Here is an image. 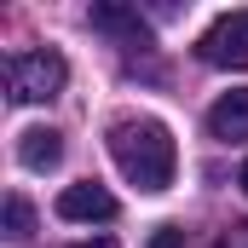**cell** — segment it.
I'll use <instances>...</instances> for the list:
<instances>
[{"label":"cell","instance_id":"cell-3","mask_svg":"<svg viewBox=\"0 0 248 248\" xmlns=\"http://www.w3.org/2000/svg\"><path fill=\"white\" fill-rule=\"evenodd\" d=\"M202 63L214 69H248V12H225L214 17V29L202 35Z\"/></svg>","mask_w":248,"mask_h":248},{"label":"cell","instance_id":"cell-10","mask_svg":"<svg viewBox=\"0 0 248 248\" xmlns=\"http://www.w3.org/2000/svg\"><path fill=\"white\" fill-rule=\"evenodd\" d=\"M75 248H116V243H110V237H98V243H75Z\"/></svg>","mask_w":248,"mask_h":248},{"label":"cell","instance_id":"cell-6","mask_svg":"<svg viewBox=\"0 0 248 248\" xmlns=\"http://www.w3.org/2000/svg\"><path fill=\"white\" fill-rule=\"evenodd\" d=\"M17 162H23L29 173H52L63 162V133L58 127H23V133H17Z\"/></svg>","mask_w":248,"mask_h":248},{"label":"cell","instance_id":"cell-7","mask_svg":"<svg viewBox=\"0 0 248 248\" xmlns=\"http://www.w3.org/2000/svg\"><path fill=\"white\" fill-rule=\"evenodd\" d=\"M208 127H214V139L243 144V139H248V87L219 93V98H214V110H208Z\"/></svg>","mask_w":248,"mask_h":248},{"label":"cell","instance_id":"cell-2","mask_svg":"<svg viewBox=\"0 0 248 248\" xmlns=\"http://www.w3.org/2000/svg\"><path fill=\"white\" fill-rule=\"evenodd\" d=\"M63 81H69V63H63V52H52V46H35V52H12V58H6V93H12L17 104H46V98H58Z\"/></svg>","mask_w":248,"mask_h":248},{"label":"cell","instance_id":"cell-8","mask_svg":"<svg viewBox=\"0 0 248 248\" xmlns=\"http://www.w3.org/2000/svg\"><path fill=\"white\" fill-rule=\"evenodd\" d=\"M0 225H6V237H12V243H29V237H35V208H29L23 196H6Z\"/></svg>","mask_w":248,"mask_h":248},{"label":"cell","instance_id":"cell-9","mask_svg":"<svg viewBox=\"0 0 248 248\" xmlns=\"http://www.w3.org/2000/svg\"><path fill=\"white\" fill-rule=\"evenodd\" d=\"M144 248H185V231H179V225H162V231H156Z\"/></svg>","mask_w":248,"mask_h":248},{"label":"cell","instance_id":"cell-11","mask_svg":"<svg viewBox=\"0 0 248 248\" xmlns=\"http://www.w3.org/2000/svg\"><path fill=\"white\" fill-rule=\"evenodd\" d=\"M243 196H248V162H243Z\"/></svg>","mask_w":248,"mask_h":248},{"label":"cell","instance_id":"cell-5","mask_svg":"<svg viewBox=\"0 0 248 248\" xmlns=\"http://www.w3.org/2000/svg\"><path fill=\"white\" fill-rule=\"evenodd\" d=\"M93 29L116 35L122 46H150V23H144L133 6H122V0H98V6H93Z\"/></svg>","mask_w":248,"mask_h":248},{"label":"cell","instance_id":"cell-4","mask_svg":"<svg viewBox=\"0 0 248 248\" xmlns=\"http://www.w3.org/2000/svg\"><path fill=\"white\" fill-rule=\"evenodd\" d=\"M58 219H69V225H104V219H116V196L104 185H63L58 190Z\"/></svg>","mask_w":248,"mask_h":248},{"label":"cell","instance_id":"cell-1","mask_svg":"<svg viewBox=\"0 0 248 248\" xmlns=\"http://www.w3.org/2000/svg\"><path fill=\"white\" fill-rule=\"evenodd\" d=\"M110 156L139 190H168L173 185V168H179V150H173V133L150 116H127L110 127Z\"/></svg>","mask_w":248,"mask_h":248}]
</instances>
